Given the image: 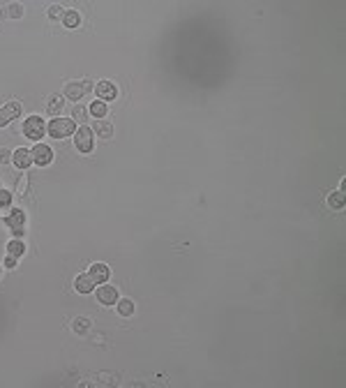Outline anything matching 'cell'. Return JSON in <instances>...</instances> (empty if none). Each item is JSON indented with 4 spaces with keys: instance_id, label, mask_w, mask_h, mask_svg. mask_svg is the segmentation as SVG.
I'll use <instances>...</instances> for the list:
<instances>
[{
    "instance_id": "cell-1",
    "label": "cell",
    "mask_w": 346,
    "mask_h": 388,
    "mask_svg": "<svg viewBox=\"0 0 346 388\" xmlns=\"http://www.w3.org/2000/svg\"><path fill=\"white\" fill-rule=\"evenodd\" d=\"M46 132H49L53 139H67V137H72V134H74V118H55V121L49 123Z\"/></svg>"
},
{
    "instance_id": "cell-2",
    "label": "cell",
    "mask_w": 346,
    "mask_h": 388,
    "mask_svg": "<svg viewBox=\"0 0 346 388\" xmlns=\"http://www.w3.org/2000/svg\"><path fill=\"white\" fill-rule=\"evenodd\" d=\"M44 132H46V125H44V121L39 116H30V118L23 123V134H26L28 139H33V141L42 139Z\"/></svg>"
},
{
    "instance_id": "cell-3",
    "label": "cell",
    "mask_w": 346,
    "mask_h": 388,
    "mask_svg": "<svg viewBox=\"0 0 346 388\" xmlns=\"http://www.w3.org/2000/svg\"><path fill=\"white\" fill-rule=\"evenodd\" d=\"M19 116H21V102H7L5 106H0V127L10 125Z\"/></svg>"
},
{
    "instance_id": "cell-4",
    "label": "cell",
    "mask_w": 346,
    "mask_h": 388,
    "mask_svg": "<svg viewBox=\"0 0 346 388\" xmlns=\"http://www.w3.org/2000/svg\"><path fill=\"white\" fill-rule=\"evenodd\" d=\"M74 146L81 150V153H90L92 150V130L90 127H79L74 132Z\"/></svg>"
},
{
    "instance_id": "cell-5",
    "label": "cell",
    "mask_w": 346,
    "mask_h": 388,
    "mask_svg": "<svg viewBox=\"0 0 346 388\" xmlns=\"http://www.w3.org/2000/svg\"><path fill=\"white\" fill-rule=\"evenodd\" d=\"M90 81H74V83H67L65 86V97L76 102V99H81L86 93H90Z\"/></svg>"
},
{
    "instance_id": "cell-6",
    "label": "cell",
    "mask_w": 346,
    "mask_h": 388,
    "mask_svg": "<svg viewBox=\"0 0 346 388\" xmlns=\"http://www.w3.org/2000/svg\"><path fill=\"white\" fill-rule=\"evenodd\" d=\"M5 222L14 236H23V229H26V213H23V210H12V213L7 215Z\"/></svg>"
},
{
    "instance_id": "cell-7",
    "label": "cell",
    "mask_w": 346,
    "mask_h": 388,
    "mask_svg": "<svg viewBox=\"0 0 346 388\" xmlns=\"http://www.w3.org/2000/svg\"><path fill=\"white\" fill-rule=\"evenodd\" d=\"M30 153H33V162H37L39 167H46V164L53 159V153H51V148L46 146V143H37Z\"/></svg>"
},
{
    "instance_id": "cell-8",
    "label": "cell",
    "mask_w": 346,
    "mask_h": 388,
    "mask_svg": "<svg viewBox=\"0 0 346 388\" xmlns=\"http://www.w3.org/2000/svg\"><path fill=\"white\" fill-rule=\"evenodd\" d=\"M95 93H97L99 99H104V102H111V99L118 95V90H116V86L111 81H99L97 86H95Z\"/></svg>"
},
{
    "instance_id": "cell-9",
    "label": "cell",
    "mask_w": 346,
    "mask_h": 388,
    "mask_svg": "<svg viewBox=\"0 0 346 388\" xmlns=\"http://www.w3.org/2000/svg\"><path fill=\"white\" fill-rule=\"evenodd\" d=\"M12 162L17 164L19 169H26V167H30V164H33V153H30L28 148H19V150H14V153H12Z\"/></svg>"
},
{
    "instance_id": "cell-10",
    "label": "cell",
    "mask_w": 346,
    "mask_h": 388,
    "mask_svg": "<svg viewBox=\"0 0 346 388\" xmlns=\"http://www.w3.org/2000/svg\"><path fill=\"white\" fill-rule=\"evenodd\" d=\"M92 278V282L95 285H104L108 280V266L106 263H92L90 266V273H88Z\"/></svg>"
},
{
    "instance_id": "cell-11",
    "label": "cell",
    "mask_w": 346,
    "mask_h": 388,
    "mask_svg": "<svg viewBox=\"0 0 346 388\" xmlns=\"http://www.w3.org/2000/svg\"><path fill=\"white\" fill-rule=\"evenodd\" d=\"M97 301L102 303V305H113V303H118V291H116V287H99Z\"/></svg>"
},
{
    "instance_id": "cell-12",
    "label": "cell",
    "mask_w": 346,
    "mask_h": 388,
    "mask_svg": "<svg viewBox=\"0 0 346 388\" xmlns=\"http://www.w3.org/2000/svg\"><path fill=\"white\" fill-rule=\"evenodd\" d=\"M92 287H95V282H92L90 275H79V278L74 280V289L79 291V294H90Z\"/></svg>"
},
{
    "instance_id": "cell-13",
    "label": "cell",
    "mask_w": 346,
    "mask_h": 388,
    "mask_svg": "<svg viewBox=\"0 0 346 388\" xmlns=\"http://www.w3.org/2000/svg\"><path fill=\"white\" fill-rule=\"evenodd\" d=\"M95 132H97L99 139H111V137H113V127H111V123H106V121H97V123H95Z\"/></svg>"
},
{
    "instance_id": "cell-14",
    "label": "cell",
    "mask_w": 346,
    "mask_h": 388,
    "mask_svg": "<svg viewBox=\"0 0 346 388\" xmlns=\"http://www.w3.org/2000/svg\"><path fill=\"white\" fill-rule=\"evenodd\" d=\"M118 312L123 314V317H130L132 312H134V303H132L130 298H123V301H118Z\"/></svg>"
},
{
    "instance_id": "cell-15",
    "label": "cell",
    "mask_w": 346,
    "mask_h": 388,
    "mask_svg": "<svg viewBox=\"0 0 346 388\" xmlns=\"http://www.w3.org/2000/svg\"><path fill=\"white\" fill-rule=\"evenodd\" d=\"M63 21H65L67 28H76V26H79V14H76L74 10H67L65 17H63Z\"/></svg>"
},
{
    "instance_id": "cell-16",
    "label": "cell",
    "mask_w": 346,
    "mask_h": 388,
    "mask_svg": "<svg viewBox=\"0 0 346 388\" xmlns=\"http://www.w3.org/2000/svg\"><path fill=\"white\" fill-rule=\"evenodd\" d=\"M90 114L95 116V118H104V116H106V104L104 102H92L90 104Z\"/></svg>"
},
{
    "instance_id": "cell-17",
    "label": "cell",
    "mask_w": 346,
    "mask_h": 388,
    "mask_svg": "<svg viewBox=\"0 0 346 388\" xmlns=\"http://www.w3.org/2000/svg\"><path fill=\"white\" fill-rule=\"evenodd\" d=\"M7 252H10L12 257H21L23 252H26V247H23L21 241H12L10 245H7Z\"/></svg>"
},
{
    "instance_id": "cell-18",
    "label": "cell",
    "mask_w": 346,
    "mask_h": 388,
    "mask_svg": "<svg viewBox=\"0 0 346 388\" xmlns=\"http://www.w3.org/2000/svg\"><path fill=\"white\" fill-rule=\"evenodd\" d=\"M328 203H330V208H341V206H344V192H335V194H330Z\"/></svg>"
},
{
    "instance_id": "cell-19",
    "label": "cell",
    "mask_w": 346,
    "mask_h": 388,
    "mask_svg": "<svg viewBox=\"0 0 346 388\" xmlns=\"http://www.w3.org/2000/svg\"><path fill=\"white\" fill-rule=\"evenodd\" d=\"M88 328H90V321L86 317H76L74 319V330L76 333H88Z\"/></svg>"
},
{
    "instance_id": "cell-20",
    "label": "cell",
    "mask_w": 346,
    "mask_h": 388,
    "mask_svg": "<svg viewBox=\"0 0 346 388\" xmlns=\"http://www.w3.org/2000/svg\"><path fill=\"white\" fill-rule=\"evenodd\" d=\"M60 109H63V99H60V97H53V99H51V104H49V114L55 116Z\"/></svg>"
},
{
    "instance_id": "cell-21",
    "label": "cell",
    "mask_w": 346,
    "mask_h": 388,
    "mask_svg": "<svg viewBox=\"0 0 346 388\" xmlns=\"http://www.w3.org/2000/svg\"><path fill=\"white\" fill-rule=\"evenodd\" d=\"M12 203V194L7 190H0V208H7Z\"/></svg>"
},
{
    "instance_id": "cell-22",
    "label": "cell",
    "mask_w": 346,
    "mask_h": 388,
    "mask_svg": "<svg viewBox=\"0 0 346 388\" xmlns=\"http://www.w3.org/2000/svg\"><path fill=\"white\" fill-rule=\"evenodd\" d=\"M7 10H10V12H7V14H10L12 19H19V17H21V14H23V7H21V5H10V7H7Z\"/></svg>"
},
{
    "instance_id": "cell-23",
    "label": "cell",
    "mask_w": 346,
    "mask_h": 388,
    "mask_svg": "<svg viewBox=\"0 0 346 388\" xmlns=\"http://www.w3.org/2000/svg\"><path fill=\"white\" fill-rule=\"evenodd\" d=\"M86 116H88V111L83 109V106H74V118L76 121H86Z\"/></svg>"
},
{
    "instance_id": "cell-24",
    "label": "cell",
    "mask_w": 346,
    "mask_h": 388,
    "mask_svg": "<svg viewBox=\"0 0 346 388\" xmlns=\"http://www.w3.org/2000/svg\"><path fill=\"white\" fill-rule=\"evenodd\" d=\"M60 10H63V7H58V5L49 7V17H58V14H60Z\"/></svg>"
},
{
    "instance_id": "cell-25",
    "label": "cell",
    "mask_w": 346,
    "mask_h": 388,
    "mask_svg": "<svg viewBox=\"0 0 346 388\" xmlns=\"http://www.w3.org/2000/svg\"><path fill=\"white\" fill-rule=\"evenodd\" d=\"M10 157H12V153H10V150H0V162H7Z\"/></svg>"
},
{
    "instance_id": "cell-26",
    "label": "cell",
    "mask_w": 346,
    "mask_h": 388,
    "mask_svg": "<svg viewBox=\"0 0 346 388\" xmlns=\"http://www.w3.org/2000/svg\"><path fill=\"white\" fill-rule=\"evenodd\" d=\"M5 263H7V266H14V263H17V257H12V254H10V257L5 259Z\"/></svg>"
}]
</instances>
